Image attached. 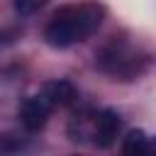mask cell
<instances>
[{
	"mask_svg": "<svg viewBox=\"0 0 156 156\" xmlns=\"http://www.w3.org/2000/svg\"><path fill=\"white\" fill-rule=\"evenodd\" d=\"M105 20V7L98 0H85L56 10L44 27V39L54 49H66L76 41H85L100 29Z\"/></svg>",
	"mask_w": 156,
	"mask_h": 156,
	"instance_id": "6da1fadb",
	"label": "cell"
},
{
	"mask_svg": "<svg viewBox=\"0 0 156 156\" xmlns=\"http://www.w3.org/2000/svg\"><path fill=\"white\" fill-rule=\"evenodd\" d=\"M95 66L115 80H134L149 68V54L124 39H112L95 54Z\"/></svg>",
	"mask_w": 156,
	"mask_h": 156,
	"instance_id": "7a4b0ae2",
	"label": "cell"
},
{
	"mask_svg": "<svg viewBox=\"0 0 156 156\" xmlns=\"http://www.w3.org/2000/svg\"><path fill=\"white\" fill-rule=\"evenodd\" d=\"M119 129H122V117H119L117 110L105 107V110L95 112V117H93V132H90L93 144L100 146V149H110L117 141Z\"/></svg>",
	"mask_w": 156,
	"mask_h": 156,
	"instance_id": "3957f363",
	"label": "cell"
},
{
	"mask_svg": "<svg viewBox=\"0 0 156 156\" xmlns=\"http://www.w3.org/2000/svg\"><path fill=\"white\" fill-rule=\"evenodd\" d=\"M51 110H54V107H51V105L41 98V93H39V95H29V98L20 105L17 117H20V124H22L27 132H39V129L46 124Z\"/></svg>",
	"mask_w": 156,
	"mask_h": 156,
	"instance_id": "277c9868",
	"label": "cell"
},
{
	"mask_svg": "<svg viewBox=\"0 0 156 156\" xmlns=\"http://www.w3.org/2000/svg\"><path fill=\"white\" fill-rule=\"evenodd\" d=\"M41 98L51 105V107H71L76 100H78V90L71 80L66 78H58V80H51L44 85L41 90Z\"/></svg>",
	"mask_w": 156,
	"mask_h": 156,
	"instance_id": "5b68a950",
	"label": "cell"
},
{
	"mask_svg": "<svg viewBox=\"0 0 156 156\" xmlns=\"http://www.w3.org/2000/svg\"><path fill=\"white\" fill-rule=\"evenodd\" d=\"M122 154L124 156H154V141L144 129H129L122 139Z\"/></svg>",
	"mask_w": 156,
	"mask_h": 156,
	"instance_id": "8992f818",
	"label": "cell"
},
{
	"mask_svg": "<svg viewBox=\"0 0 156 156\" xmlns=\"http://www.w3.org/2000/svg\"><path fill=\"white\" fill-rule=\"evenodd\" d=\"M93 117L95 115H76L73 119H71V124H68V134H71V139L73 141H83L85 136H90V132H93Z\"/></svg>",
	"mask_w": 156,
	"mask_h": 156,
	"instance_id": "52a82bcc",
	"label": "cell"
},
{
	"mask_svg": "<svg viewBox=\"0 0 156 156\" xmlns=\"http://www.w3.org/2000/svg\"><path fill=\"white\" fill-rule=\"evenodd\" d=\"M24 136L17 134H0V156H15L24 149Z\"/></svg>",
	"mask_w": 156,
	"mask_h": 156,
	"instance_id": "ba28073f",
	"label": "cell"
},
{
	"mask_svg": "<svg viewBox=\"0 0 156 156\" xmlns=\"http://www.w3.org/2000/svg\"><path fill=\"white\" fill-rule=\"evenodd\" d=\"M12 5H15V12L17 15L27 17V15H34L37 10H41L46 5V0H12Z\"/></svg>",
	"mask_w": 156,
	"mask_h": 156,
	"instance_id": "9c48e42d",
	"label": "cell"
}]
</instances>
